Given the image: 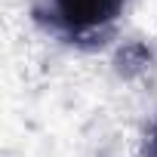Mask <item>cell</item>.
I'll return each instance as SVG.
<instances>
[{
	"mask_svg": "<svg viewBox=\"0 0 157 157\" xmlns=\"http://www.w3.org/2000/svg\"><path fill=\"white\" fill-rule=\"evenodd\" d=\"M123 10V0H49L52 22L71 37H96Z\"/></svg>",
	"mask_w": 157,
	"mask_h": 157,
	"instance_id": "cell-1",
	"label": "cell"
},
{
	"mask_svg": "<svg viewBox=\"0 0 157 157\" xmlns=\"http://www.w3.org/2000/svg\"><path fill=\"white\" fill-rule=\"evenodd\" d=\"M154 151H157V139H154Z\"/></svg>",
	"mask_w": 157,
	"mask_h": 157,
	"instance_id": "cell-2",
	"label": "cell"
}]
</instances>
